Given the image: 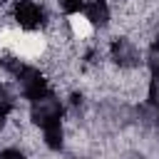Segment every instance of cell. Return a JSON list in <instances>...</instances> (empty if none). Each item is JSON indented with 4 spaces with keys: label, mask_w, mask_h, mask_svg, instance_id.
I'll use <instances>...</instances> for the list:
<instances>
[{
    "label": "cell",
    "mask_w": 159,
    "mask_h": 159,
    "mask_svg": "<svg viewBox=\"0 0 159 159\" xmlns=\"http://www.w3.org/2000/svg\"><path fill=\"white\" fill-rule=\"evenodd\" d=\"M12 94H10V89L5 87V84H0V127L5 124V119H7V114L12 112Z\"/></svg>",
    "instance_id": "cell-6"
},
{
    "label": "cell",
    "mask_w": 159,
    "mask_h": 159,
    "mask_svg": "<svg viewBox=\"0 0 159 159\" xmlns=\"http://www.w3.org/2000/svg\"><path fill=\"white\" fill-rule=\"evenodd\" d=\"M149 67H152V75H159V40L149 50Z\"/></svg>",
    "instance_id": "cell-9"
},
{
    "label": "cell",
    "mask_w": 159,
    "mask_h": 159,
    "mask_svg": "<svg viewBox=\"0 0 159 159\" xmlns=\"http://www.w3.org/2000/svg\"><path fill=\"white\" fill-rule=\"evenodd\" d=\"M109 52H112V60L119 65V67H137L139 65V52H137V47L129 42V40H124V37H119V40H114L112 42V47H109Z\"/></svg>",
    "instance_id": "cell-4"
},
{
    "label": "cell",
    "mask_w": 159,
    "mask_h": 159,
    "mask_svg": "<svg viewBox=\"0 0 159 159\" xmlns=\"http://www.w3.org/2000/svg\"><path fill=\"white\" fill-rule=\"evenodd\" d=\"M84 15H87V20H89L94 27H104V25L109 22V7H107L104 0H92V2L84 7Z\"/></svg>",
    "instance_id": "cell-5"
},
{
    "label": "cell",
    "mask_w": 159,
    "mask_h": 159,
    "mask_svg": "<svg viewBox=\"0 0 159 159\" xmlns=\"http://www.w3.org/2000/svg\"><path fill=\"white\" fill-rule=\"evenodd\" d=\"M15 77H17V84H20L22 97H27V99H32V102L40 99V97H45V94L50 92L45 77H42L40 70H35V67H22Z\"/></svg>",
    "instance_id": "cell-2"
},
{
    "label": "cell",
    "mask_w": 159,
    "mask_h": 159,
    "mask_svg": "<svg viewBox=\"0 0 159 159\" xmlns=\"http://www.w3.org/2000/svg\"><path fill=\"white\" fill-rule=\"evenodd\" d=\"M0 65H2L5 70H10L12 75H17V72H20L22 67H25V65H22L20 60H15V57H10V55H2V57H0Z\"/></svg>",
    "instance_id": "cell-7"
},
{
    "label": "cell",
    "mask_w": 159,
    "mask_h": 159,
    "mask_svg": "<svg viewBox=\"0 0 159 159\" xmlns=\"http://www.w3.org/2000/svg\"><path fill=\"white\" fill-rule=\"evenodd\" d=\"M72 159H89V157H72Z\"/></svg>",
    "instance_id": "cell-12"
},
{
    "label": "cell",
    "mask_w": 159,
    "mask_h": 159,
    "mask_svg": "<svg viewBox=\"0 0 159 159\" xmlns=\"http://www.w3.org/2000/svg\"><path fill=\"white\" fill-rule=\"evenodd\" d=\"M0 159H25V157L17 149H5V152H0Z\"/></svg>",
    "instance_id": "cell-11"
},
{
    "label": "cell",
    "mask_w": 159,
    "mask_h": 159,
    "mask_svg": "<svg viewBox=\"0 0 159 159\" xmlns=\"http://www.w3.org/2000/svg\"><path fill=\"white\" fill-rule=\"evenodd\" d=\"M149 104L159 109V75L152 77V84H149Z\"/></svg>",
    "instance_id": "cell-8"
},
{
    "label": "cell",
    "mask_w": 159,
    "mask_h": 159,
    "mask_svg": "<svg viewBox=\"0 0 159 159\" xmlns=\"http://www.w3.org/2000/svg\"><path fill=\"white\" fill-rule=\"evenodd\" d=\"M0 2H2V0H0Z\"/></svg>",
    "instance_id": "cell-13"
},
{
    "label": "cell",
    "mask_w": 159,
    "mask_h": 159,
    "mask_svg": "<svg viewBox=\"0 0 159 159\" xmlns=\"http://www.w3.org/2000/svg\"><path fill=\"white\" fill-rule=\"evenodd\" d=\"M32 122L42 127L45 132V142L50 149H60L62 147V104L57 97H52L50 92L40 99L32 102Z\"/></svg>",
    "instance_id": "cell-1"
},
{
    "label": "cell",
    "mask_w": 159,
    "mask_h": 159,
    "mask_svg": "<svg viewBox=\"0 0 159 159\" xmlns=\"http://www.w3.org/2000/svg\"><path fill=\"white\" fill-rule=\"evenodd\" d=\"M60 2V7L65 10V12H77V10H82V5H84V0H57Z\"/></svg>",
    "instance_id": "cell-10"
},
{
    "label": "cell",
    "mask_w": 159,
    "mask_h": 159,
    "mask_svg": "<svg viewBox=\"0 0 159 159\" xmlns=\"http://www.w3.org/2000/svg\"><path fill=\"white\" fill-rule=\"evenodd\" d=\"M15 20H17L20 27L35 30V27H40L45 22V10L37 2H32V0H20L15 5Z\"/></svg>",
    "instance_id": "cell-3"
}]
</instances>
